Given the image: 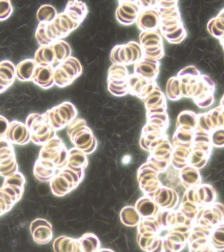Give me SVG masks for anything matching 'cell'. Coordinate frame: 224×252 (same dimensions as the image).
<instances>
[{
    "label": "cell",
    "instance_id": "2",
    "mask_svg": "<svg viewBox=\"0 0 224 252\" xmlns=\"http://www.w3.org/2000/svg\"><path fill=\"white\" fill-rule=\"evenodd\" d=\"M191 18H192V23H198V17L197 15H194V14H190Z\"/></svg>",
    "mask_w": 224,
    "mask_h": 252
},
{
    "label": "cell",
    "instance_id": "1",
    "mask_svg": "<svg viewBox=\"0 0 224 252\" xmlns=\"http://www.w3.org/2000/svg\"><path fill=\"white\" fill-rule=\"evenodd\" d=\"M212 32H213L214 35L216 36H218V35L220 36L222 34V32L218 31L217 28L213 27V26H212Z\"/></svg>",
    "mask_w": 224,
    "mask_h": 252
},
{
    "label": "cell",
    "instance_id": "4",
    "mask_svg": "<svg viewBox=\"0 0 224 252\" xmlns=\"http://www.w3.org/2000/svg\"><path fill=\"white\" fill-rule=\"evenodd\" d=\"M205 218L208 220H212V219H213V216L211 214H208L206 215Z\"/></svg>",
    "mask_w": 224,
    "mask_h": 252
},
{
    "label": "cell",
    "instance_id": "5",
    "mask_svg": "<svg viewBox=\"0 0 224 252\" xmlns=\"http://www.w3.org/2000/svg\"><path fill=\"white\" fill-rule=\"evenodd\" d=\"M112 252L111 251H110V250H102L101 252Z\"/></svg>",
    "mask_w": 224,
    "mask_h": 252
},
{
    "label": "cell",
    "instance_id": "3",
    "mask_svg": "<svg viewBox=\"0 0 224 252\" xmlns=\"http://www.w3.org/2000/svg\"><path fill=\"white\" fill-rule=\"evenodd\" d=\"M181 85H182V86H181V92H182L183 94H185L187 93V86L186 84H183V83Z\"/></svg>",
    "mask_w": 224,
    "mask_h": 252
},
{
    "label": "cell",
    "instance_id": "6",
    "mask_svg": "<svg viewBox=\"0 0 224 252\" xmlns=\"http://www.w3.org/2000/svg\"><path fill=\"white\" fill-rule=\"evenodd\" d=\"M221 175H222V177H224V171H222V172L221 173Z\"/></svg>",
    "mask_w": 224,
    "mask_h": 252
}]
</instances>
